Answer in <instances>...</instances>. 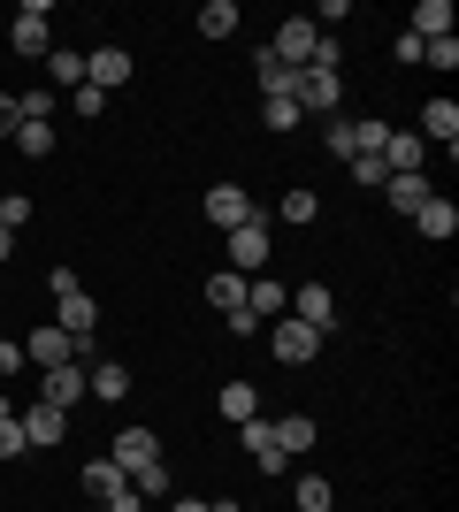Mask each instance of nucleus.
I'll return each instance as SVG.
<instances>
[{"mask_svg": "<svg viewBox=\"0 0 459 512\" xmlns=\"http://www.w3.org/2000/svg\"><path fill=\"white\" fill-rule=\"evenodd\" d=\"M46 291H54V306H62V321H54V329H69V344H77V352H92L100 306H92L85 291H77V276H69V268H54V276H46Z\"/></svg>", "mask_w": 459, "mask_h": 512, "instance_id": "obj_1", "label": "nucleus"}, {"mask_svg": "<svg viewBox=\"0 0 459 512\" xmlns=\"http://www.w3.org/2000/svg\"><path fill=\"white\" fill-rule=\"evenodd\" d=\"M314 46H322L314 16H284V23H276V39H268V54H276L284 69H306V62H314Z\"/></svg>", "mask_w": 459, "mask_h": 512, "instance_id": "obj_2", "label": "nucleus"}, {"mask_svg": "<svg viewBox=\"0 0 459 512\" xmlns=\"http://www.w3.org/2000/svg\"><path fill=\"white\" fill-rule=\"evenodd\" d=\"M268 352H276V360L284 367H306L314 360V352H322V329H306V321H268Z\"/></svg>", "mask_w": 459, "mask_h": 512, "instance_id": "obj_3", "label": "nucleus"}, {"mask_svg": "<svg viewBox=\"0 0 459 512\" xmlns=\"http://www.w3.org/2000/svg\"><path fill=\"white\" fill-rule=\"evenodd\" d=\"M46 23H54V8H46V0H23L16 23L0 31V46H16V54H46Z\"/></svg>", "mask_w": 459, "mask_h": 512, "instance_id": "obj_4", "label": "nucleus"}, {"mask_svg": "<svg viewBox=\"0 0 459 512\" xmlns=\"http://www.w3.org/2000/svg\"><path fill=\"white\" fill-rule=\"evenodd\" d=\"M291 100H299V115H337L345 85H337L329 69H299V77H291Z\"/></svg>", "mask_w": 459, "mask_h": 512, "instance_id": "obj_5", "label": "nucleus"}, {"mask_svg": "<svg viewBox=\"0 0 459 512\" xmlns=\"http://www.w3.org/2000/svg\"><path fill=\"white\" fill-rule=\"evenodd\" d=\"M199 214H207V222H215V230L230 237V230H245V222H253V214H261V207H253V199H245L238 184H215V192L199 199Z\"/></svg>", "mask_w": 459, "mask_h": 512, "instance_id": "obj_6", "label": "nucleus"}, {"mask_svg": "<svg viewBox=\"0 0 459 512\" xmlns=\"http://www.w3.org/2000/svg\"><path fill=\"white\" fill-rule=\"evenodd\" d=\"M268 268V222L253 214L245 230H230V276H261Z\"/></svg>", "mask_w": 459, "mask_h": 512, "instance_id": "obj_7", "label": "nucleus"}, {"mask_svg": "<svg viewBox=\"0 0 459 512\" xmlns=\"http://www.w3.org/2000/svg\"><path fill=\"white\" fill-rule=\"evenodd\" d=\"M108 459H115L123 474H146V467H161V436H153V428H123Z\"/></svg>", "mask_w": 459, "mask_h": 512, "instance_id": "obj_8", "label": "nucleus"}, {"mask_svg": "<svg viewBox=\"0 0 459 512\" xmlns=\"http://www.w3.org/2000/svg\"><path fill=\"white\" fill-rule=\"evenodd\" d=\"M77 360V344H69V329H31V337H23V367H69Z\"/></svg>", "mask_w": 459, "mask_h": 512, "instance_id": "obj_9", "label": "nucleus"}, {"mask_svg": "<svg viewBox=\"0 0 459 512\" xmlns=\"http://www.w3.org/2000/svg\"><path fill=\"white\" fill-rule=\"evenodd\" d=\"M238 451H253V467H261V474H284V467H291L284 451H276V428H268L261 413H253V421H238Z\"/></svg>", "mask_w": 459, "mask_h": 512, "instance_id": "obj_10", "label": "nucleus"}, {"mask_svg": "<svg viewBox=\"0 0 459 512\" xmlns=\"http://www.w3.org/2000/svg\"><path fill=\"white\" fill-rule=\"evenodd\" d=\"M16 421H23V444H39V451H54V444L69 436V413H62V406H46V398H39V406H23Z\"/></svg>", "mask_w": 459, "mask_h": 512, "instance_id": "obj_11", "label": "nucleus"}, {"mask_svg": "<svg viewBox=\"0 0 459 512\" xmlns=\"http://www.w3.org/2000/svg\"><path fill=\"white\" fill-rule=\"evenodd\" d=\"M291 321H306V329H337V299H329L322 283H299V291H291Z\"/></svg>", "mask_w": 459, "mask_h": 512, "instance_id": "obj_12", "label": "nucleus"}, {"mask_svg": "<svg viewBox=\"0 0 459 512\" xmlns=\"http://www.w3.org/2000/svg\"><path fill=\"white\" fill-rule=\"evenodd\" d=\"M85 85H92V92L131 85V54H123V46H100V54H85Z\"/></svg>", "mask_w": 459, "mask_h": 512, "instance_id": "obj_13", "label": "nucleus"}, {"mask_svg": "<svg viewBox=\"0 0 459 512\" xmlns=\"http://www.w3.org/2000/svg\"><path fill=\"white\" fill-rule=\"evenodd\" d=\"M421 161H429L421 130H391V138H383V169L391 176H421Z\"/></svg>", "mask_w": 459, "mask_h": 512, "instance_id": "obj_14", "label": "nucleus"}, {"mask_svg": "<svg viewBox=\"0 0 459 512\" xmlns=\"http://www.w3.org/2000/svg\"><path fill=\"white\" fill-rule=\"evenodd\" d=\"M245 314H253V321H284L291 314V291L276 276H253V283H245Z\"/></svg>", "mask_w": 459, "mask_h": 512, "instance_id": "obj_15", "label": "nucleus"}, {"mask_svg": "<svg viewBox=\"0 0 459 512\" xmlns=\"http://www.w3.org/2000/svg\"><path fill=\"white\" fill-rule=\"evenodd\" d=\"M85 390L100 398V406H123V398H131V367H123V360H100L85 375Z\"/></svg>", "mask_w": 459, "mask_h": 512, "instance_id": "obj_16", "label": "nucleus"}, {"mask_svg": "<svg viewBox=\"0 0 459 512\" xmlns=\"http://www.w3.org/2000/svg\"><path fill=\"white\" fill-rule=\"evenodd\" d=\"M406 31H414L421 46H429V39H452V0H421L414 16H406Z\"/></svg>", "mask_w": 459, "mask_h": 512, "instance_id": "obj_17", "label": "nucleus"}, {"mask_svg": "<svg viewBox=\"0 0 459 512\" xmlns=\"http://www.w3.org/2000/svg\"><path fill=\"white\" fill-rule=\"evenodd\" d=\"M452 138H459V107L429 100V107H421V146H452Z\"/></svg>", "mask_w": 459, "mask_h": 512, "instance_id": "obj_18", "label": "nucleus"}, {"mask_svg": "<svg viewBox=\"0 0 459 512\" xmlns=\"http://www.w3.org/2000/svg\"><path fill=\"white\" fill-rule=\"evenodd\" d=\"M77 390H85V375H77V360H69V367H46V383H39V398H46V406H77Z\"/></svg>", "mask_w": 459, "mask_h": 512, "instance_id": "obj_19", "label": "nucleus"}, {"mask_svg": "<svg viewBox=\"0 0 459 512\" xmlns=\"http://www.w3.org/2000/svg\"><path fill=\"white\" fill-rule=\"evenodd\" d=\"M383 199H391V207H406V214H421L437 192H429V176H383Z\"/></svg>", "mask_w": 459, "mask_h": 512, "instance_id": "obj_20", "label": "nucleus"}, {"mask_svg": "<svg viewBox=\"0 0 459 512\" xmlns=\"http://www.w3.org/2000/svg\"><path fill=\"white\" fill-rule=\"evenodd\" d=\"M322 146L337 153V161H360V123H352V115H322Z\"/></svg>", "mask_w": 459, "mask_h": 512, "instance_id": "obj_21", "label": "nucleus"}, {"mask_svg": "<svg viewBox=\"0 0 459 512\" xmlns=\"http://www.w3.org/2000/svg\"><path fill=\"white\" fill-rule=\"evenodd\" d=\"M268 428H276V451H284V459H291V451H314V436H322L306 413H284V421H268Z\"/></svg>", "mask_w": 459, "mask_h": 512, "instance_id": "obj_22", "label": "nucleus"}, {"mask_svg": "<svg viewBox=\"0 0 459 512\" xmlns=\"http://www.w3.org/2000/svg\"><path fill=\"white\" fill-rule=\"evenodd\" d=\"M85 490H92V497H100V505H108V497H115V490H131V474L115 467V459H85Z\"/></svg>", "mask_w": 459, "mask_h": 512, "instance_id": "obj_23", "label": "nucleus"}, {"mask_svg": "<svg viewBox=\"0 0 459 512\" xmlns=\"http://www.w3.org/2000/svg\"><path fill=\"white\" fill-rule=\"evenodd\" d=\"M245 283H253V276H230V268L207 276V306H215V314H238V306H245Z\"/></svg>", "mask_w": 459, "mask_h": 512, "instance_id": "obj_24", "label": "nucleus"}, {"mask_svg": "<svg viewBox=\"0 0 459 512\" xmlns=\"http://www.w3.org/2000/svg\"><path fill=\"white\" fill-rule=\"evenodd\" d=\"M253 77H261V100H276V92H291V77H299V69H284V62L261 46V54H253Z\"/></svg>", "mask_w": 459, "mask_h": 512, "instance_id": "obj_25", "label": "nucleus"}, {"mask_svg": "<svg viewBox=\"0 0 459 512\" xmlns=\"http://www.w3.org/2000/svg\"><path fill=\"white\" fill-rule=\"evenodd\" d=\"M238 31V0H207L199 8V39H230Z\"/></svg>", "mask_w": 459, "mask_h": 512, "instance_id": "obj_26", "label": "nucleus"}, {"mask_svg": "<svg viewBox=\"0 0 459 512\" xmlns=\"http://www.w3.org/2000/svg\"><path fill=\"white\" fill-rule=\"evenodd\" d=\"M414 222H421V237H437V245H444V237L459 230V207H452V199H429V207H421Z\"/></svg>", "mask_w": 459, "mask_h": 512, "instance_id": "obj_27", "label": "nucleus"}, {"mask_svg": "<svg viewBox=\"0 0 459 512\" xmlns=\"http://www.w3.org/2000/svg\"><path fill=\"white\" fill-rule=\"evenodd\" d=\"M46 69H54V85H85V54H69V46H46Z\"/></svg>", "mask_w": 459, "mask_h": 512, "instance_id": "obj_28", "label": "nucleus"}, {"mask_svg": "<svg viewBox=\"0 0 459 512\" xmlns=\"http://www.w3.org/2000/svg\"><path fill=\"white\" fill-rule=\"evenodd\" d=\"M222 413H230V421H253V413H261V390L253 383H222Z\"/></svg>", "mask_w": 459, "mask_h": 512, "instance_id": "obj_29", "label": "nucleus"}, {"mask_svg": "<svg viewBox=\"0 0 459 512\" xmlns=\"http://www.w3.org/2000/svg\"><path fill=\"white\" fill-rule=\"evenodd\" d=\"M23 421H16V398H0V459H23Z\"/></svg>", "mask_w": 459, "mask_h": 512, "instance_id": "obj_30", "label": "nucleus"}, {"mask_svg": "<svg viewBox=\"0 0 459 512\" xmlns=\"http://www.w3.org/2000/svg\"><path fill=\"white\" fill-rule=\"evenodd\" d=\"M16 123H54V92H46V85L16 92Z\"/></svg>", "mask_w": 459, "mask_h": 512, "instance_id": "obj_31", "label": "nucleus"}, {"mask_svg": "<svg viewBox=\"0 0 459 512\" xmlns=\"http://www.w3.org/2000/svg\"><path fill=\"white\" fill-rule=\"evenodd\" d=\"M261 123H268V130H299L306 115H299V100H291V92H276V100H261Z\"/></svg>", "mask_w": 459, "mask_h": 512, "instance_id": "obj_32", "label": "nucleus"}, {"mask_svg": "<svg viewBox=\"0 0 459 512\" xmlns=\"http://www.w3.org/2000/svg\"><path fill=\"white\" fill-rule=\"evenodd\" d=\"M16 153L46 161V153H54V123H16Z\"/></svg>", "mask_w": 459, "mask_h": 512, "instance_id": "obj_33", "label": "nucleus"}, {"mask_svg": "<svg viewBox=\"0 0 459 512\" xmlns=\"http://www.w3.org/2000/svg\"><path fill=\"white\" fill-rule=\"evenodd\" d=\"M291 497H299V512H329V482H322V474H306Z\"/></svg>", "mask_w": 459, "mask_h": 512, "instance_id": "obj_34", "label": "nucleus"}, {"mask_svg": "<svg viewBox=\"0 0 459 512\" xmlns=\"http://www.w3.org/2000/svg\"><path fill=\"white\" fill-rule=\"evenodd\" d=\"M421 62H429V69H459V39H429V46H421Z\"/></svg>", "mask_w": 459, "mask_h": 512, "instance_id": "obj_35", "label": "nucleus"}, {"mask_svg": "<svg viewBox=\"0 0 459 512\" xmlns=\"http://www.w3.org/2000/svg\"><path fill=\"white\" fill-rule=\"evenodd\" d=\"M314 214H322L314 192H284V222H314Z\"/></svg>", "mask_w": 459, "mask_h": 512, "instance_id": "obj_36", "label": "nucleus"}, {"mask_svg": "<svg viewBox=\"0 0 459 512\" xmlns=\"http://www.w3.org/2000/svg\"><path fill=\"white\" fill-rule=\"evenodd\" d=\"M23 222H31V199H23V192L0 199V230H23Z\"/></svg>", "mask_w": 459, "mask_h": 512, "instance_id": "obj_37", "label": "nucleus"}, {"mask_svg": "<svg viewBox=\"0 0 459 512\" xmlns=\"http://www.w3.org/2000/svg\"><path fill=\"white\" fill-rule=\"evenodd\" d=\"M352 176H360V184H383L391 169H383V153H360V161H352Z\"/></svg>", "mask_w": 459, "mask_h": 512, "instance_id": "obj_38", "label": "nucleus"}, {"mask_svg": "<svg viewBox=\"0 0 459 512\" xmlns=\"http://www.w3.org/2000/svg\"><path fill=\"white\" fill-rule=\"evenodd\" d=\"M69 100H77V115H85V123H92V115H100V107H108V92H92V85H77V92H69Z\"/></svg>", "mask_w": 459, "mask_h": 512, "instance_id": "obj_39", "label": "nucleus"}, {"mask_svg": "<svg viewBox=\"0 0 459 512\" xmlns=\"http://www.w3.org/2000/svg\"><path fill=\"white\" fill-rule=\"evenodd\" d=\"M16 367H23V344H16V337H0V375H16Z\"/></svg>", "mask_w": 459, "mask_h": 512, "instance_id": "obj_40", "label": "nucleus"}, {"mask_svg": "<svg viewBox=\"0 0 459 512\" xmlns=\"http://www.w3.org/2000/svg\"><path fill=\"white\" fill-rule=\"evenodd\" d=\"M16 130V92H0V138Z\"/></svg>", "mask_w": 459, "mask_h": 512, "instance_id": "obj_41", "label": "nucleus"}, {"mask_svg": "<svg viewBox=\"0 0 459 512\" xmlns=\"http://www.w3.org/2000/svg\"><path fill=\"white\" fill-rule=\"evenodd\" d=\"M108 512H138V490H115V497H108Z\"/></svg>", "mask_w": 459, "mask_h": 512, "instance_id": "obj_42", "label": "nucleus"}, {"mask_svg": "<svg viewBox=\"0 0 459 512\" xmlns=\"http://www.w3.org/2000/svg\"><path fill=\"white\" fill-rule=\"evenodd\" d=\"M169 512H215V505H199V497H176V505Z\"/></svg>", "mask_w": 459, "mask_h": 512, "instance_id": "obj_43", "label": "nucleus"}, {"mask_svg": "<svg viewBox=\"0 0 459 512\" xmlns=\"http://www.w3.org/2000/svg\"><path fill=\"white\" fill-rule=\"evenodd\" d=\"M8 253H16V230H0V260H8Z\"/></svg>", "mask_w": 459, "mask_h": 512, "instance_id": "obj_44", "label": "nucleus"}, {"mask_svg": "<svg viewBox=\"0 0 459 512\" xmlns=\"http://www.w3.org/2000/svg\"><path fill=\"white\" fill-rule=\"evenodd\" d=\"M215 512H245V505H238V497H215Z\"/></svg>", "mask_w": 459, "mask_h": 512, "instance_id": "obj_45", "label": "nucleus"}]
</instances>
